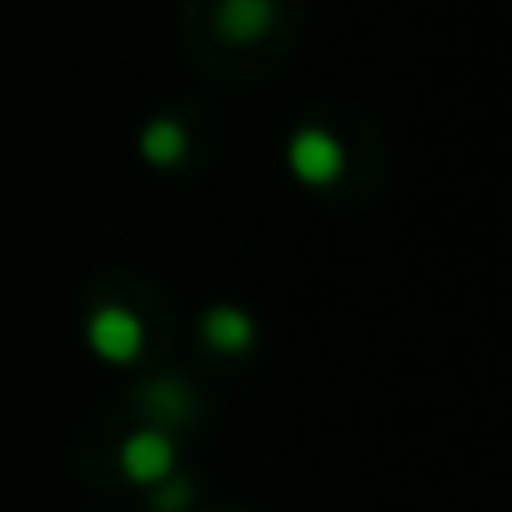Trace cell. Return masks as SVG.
I'll use <instances>...</instances> for the list:
<instances>
[{"mask_svg": "<svg viewBox=\"0 0 512 512\" xmlns=\"http://www.w3.org/2000/svg\"><path fill=\"white\" fill-rule=\"evenodd\" d=\"M86 347H91L101 362H111V367H131V362H141V352H146V322H141L131 307L106 302V307H96L91 322H86Z\"/></svg>", "mask_w": 512, "mask_h": 512, "instance_id": "cell-1", "label": "cell"}, {"mask_svg": "<svg viewBox=\"0 0 512 512\" xmlns=\"http://www.w3.org/2000/svg\"><path fill=\"white\" fill-rule=\"evenodd\" d=\"M287 166H292V176L302 186H332L347 171V151H342V141L327 126H302L287 141Z\"/></svg>", "mask_w": 512, "mask_h": 512, "instance_id": "cell-2", "label": "cell"}, {"mask_svg": "<svg viewBox=\"0 0 512 512\" xmlns=\"http://www.w3.org/2000/svg\"><path fill=\"white\" fill-rule=\"evenodd\" d=\"M121 472L136 482V487H156L176 472V442L151 422V427H136L126 442H121Z\"/></svg>", "mask_w": 512, "mask_h": 512, "instance_id": "cell-3", "label": "cell"}, {"mask_svg": "<svg viewBox=\"0 0 512 512\" xmlns=\"http://www.w3.org/2000/svg\"><path fill=\"white\" fill-rule=\"evenodd\" d=\"M201 337H206V347L221 352V357H246L251 342H256V322H251L246 307H236V302H216V307L201 312Z\"/></svg>", "mask_w": 512, "mask_h": 512, "instance_id": "cell-4", "label": "cell"}, {"mask_svg": "<svg viewBox=\"0 0 512 512\" xmlns=\"http://www.w3.org/2000/svg\"><path fill=\"white\" fill-rule=\"evenodd\" d=\"M277 21V6L272 0H221L216 6V31L236 46H251V41H262Z\"/></svg>", "mask_w": 512, "mask_h": 512, "instance_id": "cell-5", "label": "cell"}, {"mask_svg": "<svg viewBox=\"0 0 512 512\" xmlns=\"http://www.w3.org/2000/svg\"><path fill=\"white\" fill-rule=\"evenodd\" d=\"M141 161L146 166H181L186 161V151H191V136H186V126L176 121V116H156V121H146L141 126Z\"/></svg>", "mask_w": 512, "mask_h": 512, "instance_id": "cell-6", "label": "cell"}, {"mask_svg": "<svg viewBox=\"0 0 512 512\" xmlns=\"http://www.w3.org/2000/svg\"><path fill=\"white\" fill-rule=\"evenodd\" d=\"M141 407H146L151 417H186V412H191V397H186V392H181L171 377H156V382L146 387Z\"/></svg>", "mask_w": 512, "mask_h": 512, "instance_id": "cell-7", "label": "cell"}, {"mask_svg": "<svg viewBox=\"0 0 512 512\" xmlns=\"http://www.w3.org/2000/svg\"><path fill=\"white\" fill-rule=\"evenodd\" d=\"M191 497H196V487H191L186 477H176V472H171L166 482H156V487H151V502H156V512H181Z\"/></svg>", "mask_w": 512, "mask_h": 512, "instance_id": "cell-8", "label": "cell"}]
</instances>
